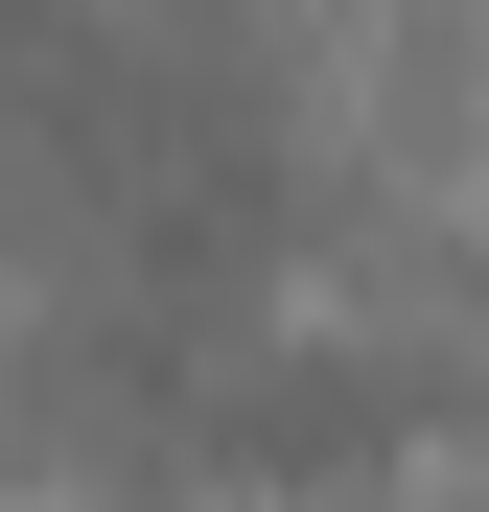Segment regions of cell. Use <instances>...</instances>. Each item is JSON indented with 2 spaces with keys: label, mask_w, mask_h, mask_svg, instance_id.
Wrapping results in <instances>:
<instances>
[{
  "label": "cell",
  "mask_w": 489,
  "mask_h": 512,
  "mask_svg": "<svg viewBox=\"0 0 489 512\" xmlns=\"http://www.w3.org/2000/svg\"><path fill=\"white\" fill-rule=\"evenodd\" d=\"M466 512H489V489H466Z\"/></svg>",
  "instance_id": "1"
}]
</instances>
